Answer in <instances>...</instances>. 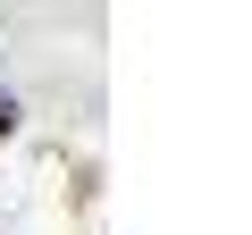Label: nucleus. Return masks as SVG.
Returning <instances> with one entry per match:
<instances>
[{
	"label": "nucleus",
	"instance_id": "obj_1",
	"mask_svg": "<svg viewBox=\"0 0 252 235\" xmlns=\"http://www.w3.org/2000/svg\"><path fill=\"white\" fill-rule=\"evenodd\" d=\"M9 126H17V101H9V92H0V135H9Z\"/></svg>",
	"mask_w": 252,
	"mask_h": 235
}]
</instances>
